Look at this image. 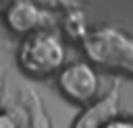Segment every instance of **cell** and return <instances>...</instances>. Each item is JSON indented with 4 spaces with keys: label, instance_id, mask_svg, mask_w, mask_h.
<instances>
[{
    "label": "cell",
    "instance_id": "cell-9",
    "mask_svg": "<svg viewBox=\"0 0 133 128\" xmlns=\"http://www.w3.org/2000/svg\"><path fill=\"white\" fill-rule=\"evenodd\" d=\"M2 95H4V76L0 74V101H2Z\"/></svg>",
    "mask_w": 133,
    "mask_h": 128
},
{
    "label": "cell",
    "instance_id": "cell-1",
    "mask_svg": "<svg viewBox=\"0 0 133 128\" xmlns=\"http://www.w3.org/2000/svg\"><path fill=\"white\" fill-rule=\"evenodd\" d=\"M79 45L85 56L83 60L96 70L133 78V35L127 29L108 23L89 27Z\"/></svg>",
    "mask_w": 133,
    "mask_h": 128
},
{
    "label": "cell",
    "instance_id": "cell-4",
    "mask_svg": "<svg viewBox=\"0 0 133 128\" xmlns=\"http://www.w3.org/2000/svg\"><path fill=\"white\" fill-rule=\"evenodd\" d=\"M0 14H2L4 27L19 39L39 29H58L56 8L42 2H33V0L6 2Z\"/></svg>",
    "mask_w": 133,
    "mask_h": 128
},
{
    "label": "cell",
    "instance_id": "cell-6",
    "mask_svg": "<svg viewBox=\"0 0 133 128\" xmlns=\"http://www.w3.org/2000/svg\"><path fill=\"white\" fill-rule=\"evenodd\" d=\"M23 103H25V109H27V126L29 128H52L46 105H44L39 93L31 85L23 89Z\"/></svg>",
    "mask_w": 133,
    "mask_h": 128
},
{
    "label": "cell",
    "instance_id": "cell-3",
    "mask_svg": "<svg viewBox=\"0 0 133 128\" xmlns=\"http://www.w3.org/2000/svg\"><path fill=\"white\" fill-rule=\"evenodd\" d=\"M54 78L58 93L77 107H85L100 97V72L85 60L66 62Z\"/></svg>",
    "mask_w": 133,
    "mask_h": 128
},
{
    "label": "cell",
    "instance_id": "cell-7",
    "mask_svg": "<svg viewBox=\"0 0 133 128\" xmlns=\"http://www.w3.org/2000/svg\"><path fill=\"white\" fill-rule=\"evenodd\" d=\"M0 128H21L19 116H15L8 109H0Z\"/></svg>",
    "mask_w": 133,
    "mask_h": 128
},
{
    "label": "cell",
    "instance_id": "cell-5",
    "mask_svg": "<svg viewBox=\"0 0 133 128\" xmlns=\"http://www.w3.org/2000/svg\"><path fill=\"white\" fill-rule=\"evenodd\" d=\"M118 114H121V85L114 83L94 103L81 107V111L73 120L71 128H104Z\"/></svg>",
    "mask_w": 133,
    "mask_h": 128
},
{
    "label": "cell",
    "instance_id": "cell-2",
    "mask_svg": "<svg viewBox=\"0 0 133 128\" xmlns=\"http://www.w3.org/2000/svg\"><path fill=\"white\" fill-rule=\"evenodd\" d=\"M69 43L58 29H39L19 39L17 64L31 81L56 76L66 64Z\"/></svg>",
    "mask_w": 133,
    "mask_h": 128
},
{
    "label": "cell",
    "instance_id": "cell-8",
    "mask_svg": "<svg viewBox=\"0 0 133 128\" xmlns=\"http://www.w3.org/2000/svg\"><path fill=\"white\" fill-rule=\"evenodd\" d=\"M104 128H133V118H131V116H123V114H118V116L112 118Z\"/></svg>",
    "mask_w": 133,
    "mask_h": 128
}]
</instances>
